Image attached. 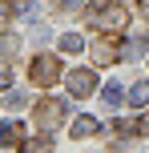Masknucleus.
Returning a JSON list of instances; mask_svg holds the SVG:
<instances>
[{
    "label": "nucleus",
    "instance_id": "nucleus-1",
    "mask_svg": "<svg viewBox=\"0 0 149 153\" xmlns=\"http://www.w3.org/2000/svg\"><path fill=\"white\" fill-rule=\"evenodd\" d=\"M32 121H36V129H44V133L61 129V121H64V101H61V97L36 101V105H32Z\"/></svg>",
    "mask_w": 149,
    "mask_h": 153
},
{
    "label": "nucleus",
    "instance_id": "nucleus-2",
    "mask_svg": "<svg viewBox=\"0 0 149 153\" xmlns=\"http://www.w3.org/2000/svg\"><path fill=\"white\" fill-rule=\"evenodd\" d=\"M89 20H93L101 32H121V28L129 24V8H125V4H109V0H105L101 8L89 12Z\"/></svg>",
    "mask_w": 149,
    "mask_h": 153
},
{
    "label": "nucleus",
    "instance_id": "nucleus-3",
    "mask_svg": "<svg viewBox=\"0 0 149 153\" xmlns=\"http://www.w3.org/2000/svg\"><path fill=\"white\" fill-rule=\"evenodd\" d=\"M28 76H32V85L48 89V85H56V81H61V61H56L53 53H40V56H32Z\"/></svg>",
    "mask_w": 149,
    "mask_h": 153
},
{
    "label": "nucleus",
    "instance_id": "nucleus-4",
    "mask_svg": "<svg viewBox=\"0 0 149 153\" xmlns=\"http://www.w3.org/2000/svg\"><path fill=\"white\" fill-rule=\"evenodd\" d=\"M64 89H69V97H93L97 93V73L89 65H77V69L64 73Z\"/></svg>",
    "mask_w": 149,
    "mask_h": 153
},
{
    "label": "nucleus",
    "instance_id": "nucleus-5",
    "mask_svg": "<svg viewBox=\"0 0 149 153\" xmlns=\"http://www.w3.org/2000/svg\"><path fill=\"white\" fill-rule=\"evenodd\" d=\"M121 32H101V36L93 40V61L97 65H117L121 61Z\"/></svg>",
    "mask_w": 149,
    "mask_h": 153
},
{
    "label": "nucleus",
    "instance_id": "nucleus-6",
    "mask_svg": "<svg viewBox=\"0 0 149 153\" xmlns=\"http://www.w3.org/2000/svg\"><path fill=\"white\" fill-rule=\"evenodd\" d=\"M20 53V36L16 32H0V65H12Z\"/></svg>",
    "mask_w": 149,
    "mask_h": 153
},
{
    "label": "nucleus",
    "instance_id": "nucleus-7",
    "mask_svg": "<svg viewBox=\"0 0 149 153\" xmlns=\"http://www.w3.org/2000/svg\"><path fill=\"white\" fill-rule=\"evenodd\" d=\"M20 153H53V137L48 133H40V137H32V141H24Z\"/></svg>",
    "mask_w": 149,
    "mask_h": 153
},
{
    "label": "nucleus",
    "instance_id": "nucleus-8",
    "mask_svg": "<svg viewBox=\"0 0 149 153\" xmlns=\"http://www.w3.org/2000/svg\"><path fill=\"white\" fill-rule=\"evenodd\" d=\"M20 129H24L20 121H4L0 125V145H16L20 141Z\"/></svg>",
    "mask_w": 149,
    "mask_h": 153
},
{
    "label": "nucleus",
    "instance_id": "nucleus-9",
    "mask_svg": "<svg viewBox=\"0 0 149 153\" xmlns=\"http://www.w3.org/2000/svg\"><path fill=\"white\" fill-rule=\"evenodd\" d=\"M129 105H133V109L149 105V81H137L133 89H129Z\"/></svg>",
    "mask_w": 149,
    "mask_h": 153
},
{
    "label": "nucleus",
    "instance_id": "nucleus-10",
    "mask_svg": "<svg viewBox=\"0 0 149 153\" xmlns=\"http://www.w3.org/2000/svg\"><path fill=\"white\" fill-rule=\"evenodd\" d=\"M97 129H101V125H97L93 117H77V121H73V137H93Z\"/></svg>",
    "mask_w": 149,
    "mask_h": 153
},
{
    "label": "nucleus",
    "instance_id": "nucleus-11",
    "mask_svg": "<svg viewBox=\"0 0 149 153\" xmlns=\"http://www.w3.org/2000/svg\"><path fill=\"white\" fill-rule=\"evenodd\" d=\"M4 105H8V109H12V113H20V109H24V105H28V97H24V93H20V89H8V93H4Z\"/></svg>",
    "mask_w": 149,
    "mask_h": 153
},
{
    "label": "nucleus",
    "instance_id": "nucleus-12",
    "mask_svg": "<svg viewBox=\"0 0 149 153\" xmlns=\"http://www.w3.org/2000/svg\"><path fill=\"white\" fill-rule=\"evenodd\" d=\"M81 48H85V40H81L77 32H64L61 36V53H81Z\"/></svg>",
    "mask_w": 149,
    "mask_h": 153
},
{
    "label": "nucleus",
    "instance_id": "nucleus-13",
    "mask_svg": "<svg viewBox=\"0 0 149 153\" xmlns=\"http://www.w3.org/2000/svg\"><path fill=\"white\" fill-rule=\"evenodd\" d=\"M101 97H105V105H113V109H117V105H121V85H117V81H109V85L101 89Z\"/></svg>",
    "mask_w": 149,
    "mask_h": 153
},
{
    "label": "nucleus",
    "instance_id": "nucleus-14",
    "mask_svg": "<svg viewBox=\"0 0 149 153\" xmlns=\"http://www.w3.org/2000/svg\"><path fill=\"white\" fill-rule=\"evenodd\" d=\"M56 4H61V12H77V8H81V0H56Z\"/></svg>",
    "mask_w": 149,
    "mask_h": 153
},
{
    "label": "nucleus",
    "instance_id": "nucleus-15",
    "mask_svg": "<svg viewBox=\"0 0 149 153\" xmlns=\"http://www.w3.org/2000/svg\"><path fill=\"white\" fill-rule=\"evenodd\" d=\"M12 85V73H8V65H0V89H8Z\"/></svg>",
    "mask_w": 149,
    "mask_h": 153
},
{
    "label": "nucleus",
    "instance_id": "nucleus-16",
    "mask_svg": "<svg viewBox=\"0 0 149 153\" xmlns=\"http://www.w3.org/2000/svg\"><path fill=\"white\" fill-rule=\"evenodd\" d=\"M113 129H117V133H121V137H125V133H133V129H137V125H133V121H117V125H113Z\"/></svg>",
    "mask_w": 149,
    "mask_h": 153
},
{
    "label": "nucleus",
    "instance_id": "nucleus-17",
    "mask_svg": "<svg viewBox=\"0 0 149 153\" xmlns=\"http://www.w3.org/2000/svg\"><path fill=\"white\" fill-rule=\"evenodd\" d=\"M137 133H145V137H149V113H141V121H137Z\"/></svg>",
    "mask_w": 149,
    "mask_h": 153
},
{
    "label": "nucleus",
    "instance_id": "nucleus-18",
    "mask_svg": "<svg viewBox=\"0 0 149 153\" xmlns=\"http://www.w3.org/2000/svg\"><path fill=\"white\" fill-rule=\"evenodd\" d=\"M141 16H145V20H149V0H141Z\"/></svg>",
    "mask_w": 149,
    "mask_h": 153
}]
</instances>
